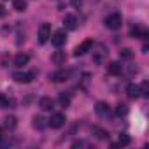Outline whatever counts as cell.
<instances>
[{
  "instance_id": "6da1fadb",
  "label": "cell",
  "mask_w": 149,
  "mask_h": 149,
  "mask_svg": "<svg viewBox=\"0 0 149 149\" xmlns=\"http://www.w3.org/2000/svg\"><path fill=\"white\" fill-rule=\"evenodd\" d=\"M121 25H123V18L118 13H114V14H111V16L105 18V26L109 30H118V28H121Z\"/></svg>"
},
{
  "instance_id": "7a4b0ae2",
  "label": "cell",
  "mask_w": 149,
  "mask_h": 149,
  "mask_svg": "<svg viewBox=\"0 0 149 149\" xmlns=\"http://www.w3.org/2000/svg\"><path fill=\"white\" fill-rule=\"evenodd\" d=\"M65 121H67V119H65V114L56 112V114H53V116L47 119V125H49L51 128H56V130H58V128H61V126L65 125Z\"/></svg>"
},
{
  "instance_id": "3957f363",
  "label": "cell",
  "mask_w": 149,
  "mask_h": 149,
  "mask_svg": "<svg viewBox=\"0 0 149 149\" xmlns=\"http://www.w3.org/2000/svg\"><path fill=\"white\" fill-rule=\"evenodd\" d=\"M13 79L16 83H23V84H28L33 81V74L32 72H14L13 74Z\"/></svg>"
},
{
  "instance_id": "277c9868",
  "label": "cell",
  "mask_w": 149,
  "mask_h": 149,
  "mask_svg": "<svg viewBox=\"0 0 149 149\" xmlns=\"http://www.w3.org/2000/svg\"><path fill=\"white\" fill-rule=\"evenodd\" d=\"M49 37H51V25L49 23H42L39 26V42L44 44V42L49 40Z\"/></svg>"
},
{
  "instance_id": "5b68a950",
  "label": "cell",
  "mask_w": 149,
  "mask_h": 149,
  "mask_svg": "<svg viewBox=\"0 0 149 149\" xmlns=\"http://www.w3.org/2000/svg\"><path fill=\"white\" fill-rule=\"evenodd\" d=\"M91 47H93V40H91V39H86L84 42H81L76 49H74V56H83V54H86Z\"/></svg>"
},
{
  "instance_id": "8992f818",
  "label": "cell",
  "mask_w": 149,
  "mask_h": 149,
  "mask_svg": "<svg viewBox=\"0 0 149 149\" xmlns=\"http://www.w3.org/2000/svg\"><path fill=\"white\" fill-rule=\"evenodd\" d=\"M65 40H67L65 30H56V32L51 35V42H53V46H56V47H61V46L65 44Z\"/></svg>"
},
{
  "instance_id": "52a82bcc",
  "label": "cell",
  "mask_w": 149,
  "mask_h": 149,
  "mask_svg": "<svg viewBox=\"0 0 149 149\" xmlns=\"http://www.w3.org/2000/svg\"><path fill=\"white\" fill-rule=\"evenodd\" d=\"M130 35L133 37V39H147V30L146 28H142L140 25H135V26H132V30H130Z\"/></svg>"
},
{
  "instance_id": "ba28073f",
  "label": "cell",
  "mask_w": 149,
  "mask_h": 149,
  "mask_svg": "<svg viewBox=\"0 0 149 149\" xmlns=\"http://www.w3.org/2000/svg\"><path fill=\"white\" fill-rule=\"evenodd\" d=\"M49 79L53 83H63V81L68 79V72L67 70H56V72H53L51 76H49Z\"/></svg>"
},
{
  "instance_id": "9c48e42d",
  "label": "cell",
  "mask_w": 149,
  "mask_h": 149,
  "mask_svg": "<svg viewBox=\"0 0 149 149\" xmlns=\"http://www.w3.org/2000/svg\"><path fill=\"white\" fill-rule=\"evenodd\" d=\"M51 61H53L54 65H65V61H67L65 51H54V53L51 54Z\"/></svg>"
},
{
  "instance_id": "30bf717a",
  "label": "cell",
  "mask_w": 149,
  "mask_h": 149,
  "mask_svg": "<svg viewBox=\"0 0 149 149\" xmlns=\"http://www.w3.org/2000/svg\"><path fill=\"white\" fill-rule=\"evenodd\" d=\"M95 112H97L98 116H102V118H107V116L111 114V107H109V104H105V102H98L97 107H95Z\"/></svg>"
},
{
  "instance_id": "8fae6325",
  "label": "cell",
  "mask_w": 149,
  "mask_h": 149,
  "mask_svg": "<svg viewBox=\"0 0 149 149\" xmlns=\"http://www.w3.org/2000/svg\"><path fill=\"white\" fill-rule=\"evenodd\" d=\"M63 23H65L67 30H76L77 28V18L74 16V14H67L65 19H63Z\"/></svg>"
},
{
  "instance_id": "7c38bea8",
  "label": "cell",
  "mask_w": 149,
  "mask_h": 149,
  "mask_svg": "<svg viewBox=\"0 0 149 149\" xmlns=\"http://www.w3.org/2000/svg\"><path fill=\"white\" fill-rule=\"evenodd\" d=\"M107 74L109 76H119L121 74V63L119 61H111L107 65Z\"/></svg>"
},
{
  "instance_id": "4fadbf2b",
  "label": "cell",
  "mask_w": 149,
  "mask_h": 149,
  "mask_svg": "<svg viewBox=\"0 0 149 149\" xmlns=\"http://www.w3.org/2000/svg\"><path fill=\"white\" fill-rule=\"evenodd\" d=\"M53 105H54V102H53V98H49V97H42V98L39 100V107H40L42 111H51Z\"/></svg>"
},
{
  "instance_id": "5bb4252c",
  "label": "cell",
  "mask_w": 149,
  "mask_h": 149,
  "mask_svg": "<svg viewBox=\"0 0 149 149\" xmlns=\"http://www.w3.org/2000/svg\"><path fill=\"white\" fill-rule=\"evenodd\" d=\"M28 61H30V56L25 54V53H19V54L14 56V65H16V67H23V65H26Z\"/></svg>"
},
{
  "instance_id": "9a60e30c",
  "label": "cell",
  "mask_w": 149,
  "mask_h": 149,
  "mask_svg": "<svg viewBox=\"0 0 149 149\" xmlns=\"http://www.w3.org/2000/svg\"><path fill=\"white\" fill-rule=\"evenodd\" d=\"M126 93H128L130 98H137V97H140V90H139V86L133 84V83H130V84L126 86Z\"/></svg>"
},
{
  "instance_id": "2e32d148",
  "label": "cell",
  "mask_w": 149,
  "mask_h": 149,
  "mask_svg": "<svg viewBox=\"0 0 149 149\" xmlns=\"http://www.w3.org/2000/svg\"><path fill=\"white\" fill-rule=\"evenodd\" d=\"M91 132H93V135H95L97 139H100V140H107V139H109V133H107L105 130L98 128V126H93V128H91Z\"/></svg>"
},
{
  "instance_id": "e0dca14e",
  "label": "cell",
  "mask_w": 149,
  "mask_h": 149,
  "mask_svg": "<svg viewBox=\"0 0 149 149\" xmlns=\"http://www.w3.org/2000/svg\"><path fill=\"white\" fill-rule=\"evenodd\" d=\"M33 126L39 128V130H42V128L47 126V119H44L42 116H33Z\"/></svg>"
},
{
  "instance_id": "ac0fdd59",
  "label": "cell",
  "mask_w": 149,
  "mask_h": 149,
  "mask_svg": "<svg viewBox=\"0 0 149 149\" xmlns=\"http://www.w3.org/2000/svg\"><path fill=\"white\" fill-rule=\"evenodd\" d=\"M16 125H18V119H16L14 116H7V118L4 119V126H6V128H9V130H14V128H16Z\"/></svg>"
},
{
  "instance_id": "d6986e66",
  "label": "cell",
  "mask_w": 149,
  "mask_h": 149,
  "mask_svg": "<svg viewBox=\"0 0 149 149\" xmlns=\"http://www.w3.org/2000/svg\"><path fill=\"white\" fill-rule=\"evenodd\" d=\"M13 9L18 13H23L26 9V0H14L13 2Z\"/></svg>"
},
{
  "instance_id": "ffe728a7",
  "label": "cell",
  "mask_w": 149,
  "mask_h": 149,
  "mask_svg": "<svg viewBox=\"0 0 149 149\" xmlns=\"http://www.w3.org/2000/svg\"><path fill=\"white\" fill-rule=\"evenodd\" d=\"M58 102H60L61 107H68V104H70V97H68L67 93H61V95L58 97Z\"/></svg>"
},
{
  "instance_id": "44dd1931",
  "label": "cell",
  "mask_w": 149,
  "mask_h": 149,
  "mask_svg": "<svg viewBox=\"0 0 149 149\" xmlns=\"http://www.w3.org/2000/svg\"><path fill=\"white\" fill-rule=\"evenodd\" d=\"M132 56H133V53H132V49H128V47H125V49L119 51V58H121V60H130Z\"/></svg>"
},
{
  "instance_id": "7402d4cb",
  "label": "cell",
  "mask_w": 149,
  "mask_h": 149,
  "mask_svg": "<svg viewBox=\"0 0 149 149\" xmlns=\"http://www.w3.org/2000/svg\"><path fill=\"white\" fill-rule=\"evenodd\" d=\"M139 90H140V95H142V97H146V98L149 97V83H147V81H144V83L139 86Z\"/></svg>"
},
{
  "instance_id": "603a6c76",
  "label": "cell",
  "mask_w": 149,
  "mask_h": 149,
  "mask_svg": "<svg viewBox=\"0 0 149 149\" xmlns=\"http://www.w3.org/2000/svg\"><path fill=\"white\" fill-rule=\"evenodd\" d=\"M132 140H130V137L126 135V133H121L119 135V146H128Z\"/></svg>"
},
{
  "instance_id": "cb8c5ba5",
  "label": "cell",
  "mask_w": 149,
  "mask_h": 149,
  "mask_svg": "<svg viewBox=\"0 0 149 149\" xmlns=\"http://www.w3.org/2000/svg\"><path fill=\"white\" fill-rule=\"evenodd\" d=\"M116 112H118L119 116H125V114L128 112V109H126V105H125V104H119V105H118V109H116Z\"/></svg>"
},
{
  "instance_id": "d4e9b609",
  "label": "cell",
  "mask_w": 149,
  "mask_h": 149,
  "mask_svg": "<svg viewBox=\"0 0 149 149\" xmlns=\"http://www.w3.org/2000/svg\"><path fill=\"white\" fill-rule=\"evenodd\" d=\"M72 6H74V7H77V9H79V7L83 6V0H72Z\"/></svg>"
},
{
  "instance_id": "484cf974",
  "label": "cell",
  "mask_w": 149,
  "mask_h": 149,
  "mask_svg": "<svg viewBox=\"0 0 149 149\" xmlns=\"http://www.w3.org/2000/svg\"><path fill=\"white\" fill-rule=\"evenodd\" d=\"M0 104H2V105H9V100L4 95H0Z\"/></svg>"
},
{
  "instance_id": "4316f807",
  "label": "cell",
  "mask_w": 149,
  "mask_h": 149,
  "mask_svg": "<svg viewBox=\"0 0 149 149\" xmlns=\"http://www.w3.org/2000/svg\"><path fill=\"white\" fill-rule=\"evenodd\" d=\"M2 16H6V7L0 6V18H2Z\"/></svg>"
},
{
  "instance_id": "83f0119b",
  "label": "cell",
  "mask_w": 149,
  "mask_h": 149,
  "mask_svg": "<svg viewBox=\"0 0 149 149\" xmlns=\"http://www.w3.org/2000/svg\"><path fill=\"white\" fill-rule=\"evenodd\" d=\"M0 139H2V126H0Z\"/></svg>"
}]
</instances>
